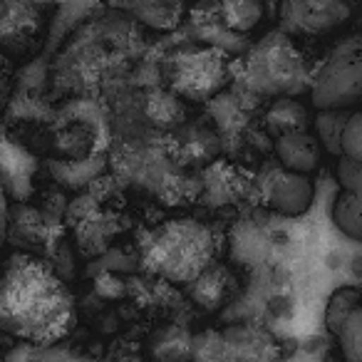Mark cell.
Returning <instances> with one entry per match:
<instances>
[{
    "instance_id": "obj_3",
    "label": "cell",
    "mask_w": 362,
    "mask_h": 362,
    "mask_svg": "<svg viewBox=\"0 0 362 362\" xmlns=\"http://www.w3.org/2000/svg\"><path fill=\"white\" fill-rule=\"evenodd\" d=\"M310 100L320 112L350 110L362 100V35H350L332 47L313 80Z\"/></svg>"
},
{
    "instance_id": "obj_8",
    "label": "cell",
    "mask_w": 362,
    "mask_h": 362,
    "mask_svg": "<svg viewBox=\"0 0 362 362\" xmlns=\"http://www.w3.org/2000/svg\"><path fill=\"white\" fill-rule=\"evenodd\" d=\"M335 174L340 194L332 204V221L347 238L362 241V164L340 156Z\"/></svg>"
},
{
    "instance_id": "obj_9",
    "label": "cell",
    "mask_w": 362,
    "mask_h": 362,
    "mask_svg": "<svg viewBox=\"0 0 362 362\" xmlns=\"http://www.w3.org/2000/svg\"><path fill=\"white\" fill-rule=\"evenodd\" d=\"M315 199V187L308 179V174H296V171H278L273 174L271 187H268V206L276 214L288 218L303 216L313 206Z\"/></svg>"
},
{
    "instance_id": "obj_1",
    "label": "cell",
    "mask_w": 362,
    "mask_h": 362,
    "mask_svg": "<svg viewBox=\"0 0 362 362\" xmlns=\"http://www.w3.org/2000/svg\"><path fill=\"white\" fill-rule=\"evenodd\" d=\"M72 298L55 268L30 256H13L0 278V327L50 345L70 327Z\"/></svg>"
},
{
    "instance_id": "obj_25",
    "label": "cell",
    "mask_w": 362,
    "mask_h": 362,
    "mask_svg": "<svg viewBox=\"0 0 362 362\" xmlns=\"http://www.w3.org/2000/svg\"><path fill=\"white\" fill-rule=\"evenodd\" d=\"M8 97H11V67L0 57V112L6 110Z\"/></svg>"
},
{
    "instance_id": "obj_15",
    "label": "cell",
    "mask_w": 362,
    "mask_h": 362,
    "mask_svg": "<svg viewBox=\"0 0 362 362\" xmlns=\"http://www.w3.org/2000/svg\"><path fill=\"white\" fill-rule=\"evenodd\" d=\"M192 288V298L206 310H216L221 303H226V291H228V276L223 268L209 266L202 276L194 283H189Z\"/></svg>"
},
{
    "instance_id": "obj_4",
    "label": "cell",
    "mask_w": 362,
    "mask_h": 362,
    "mask_svg": "<svg viewBox=\"0 0 362 362\" xmlns=\"http://www.w3.org/2000/svg\"><path fill=\"white\" fill-rule=\"evenodd\" d=\"M248 80L256 90L288 97L305 87V65L291 40L271 35L248 57Z\"/></svg>"
},
{
    "instance_id": "obj_12",
    "label": "cell",
    "mask_w": 362,
    "mask_h": 362,
    "mask_svg": "<svg viewBox=\"0 0 362 362\" xmlns=\"http://www.w3.org/2000/svg\"><path fill=\"white\" fill-rule=\"evenodd\" d=\"M149 352L154 362H187L194 355V340L187 330L166 325L151 335Z\"/></svg>"
},
{
    "instance_id": "obj_18",
    "label": "cell",
    "mask_w": 362,
    "mask_h": 362,
    "mask_svg": "<svg viewBox=\"0 0 362 362\" xmlns=\"http://www.w3.org/2000/svg\"><path fill=\"white\" fill-rule=\"evenodd\" d=\"M110 218L102 216V214H92L85 221L77 223V246L85 256H100L107 248V236L112 233Z\"/></svg>"
},
{
    "instance_id": "obj_23",
    "label": "cell",
    "mask_w": 362,
    "mask_h": 362,
    "mask_svg": "<svg viewBox=\"0 0 362 362\" xmlns=\"http://www.w3.org/2000/svg\"><path fill=\"white\" fill-rule=\"evenodd\" d=\"M97 211V199L92 197H82V199H77V202H72V204H67V214L65 216L70 218V223H80V221H85L87 216H92V214Z\"/></svg>"
},
{
    "instance_id": "obj_20",
    "label": "cell",
    "mask_w": 362,
    "mask_h": 362,
    "mask_svg": "<svg viewBox=\"0 0 362 362\" xmlns=\"http://www.w3.org/2000/svg\"><path fill=\"white\" fill-rule=\"evenodd\" d=\"M144 110L154 127L176 124V119H179V115H181L179 100L166 95V92H149V95H144Z\"/></svg>"
},
{
    "instance_id": "obj_19",
    "label": "cell",
    "mask_w": 362,
    "mask_h": 362,
    "mask_svg": "<svg viewBox=\"0 0 362 362\" xmlns=\"http://www.w3.org/2000/svg\"><path fill=\"white\" fill-rule=\"evenodd\" d=\"M266 119L271 129L283 134V132L303 129V122L308 119V112H305V107H300L296 100H291V97H281V100L273 102Z\"/></svg>"
},
{
    "instance_id": "obj_6",
    "label": "cell",
    "mask_w": 362,
    "mask_h": 362,
    "mask_svg": "<svg viewBox=\"0 0 362 362\" xmlns=\"http://www.w3.org/2000/svg\"><path fill=\"white\" fill-rule=\"evenodd\" d=\"M226 80V62L216 50L181 52L169 65V82L189 100H206L216 95Z\"/></svg>"
},
{
    "instance_id": "obj_21",
    "label": "cell",
    "mask_w": 362,
    "mask_h": 362,
    "mask_svg": "<svg viewBox=\"0 0 362 362\" xmlns=\"http://www.w3.org/2000/svg\"><path fill=\"white\" fill-rule=\"evenodd\" d=\"M337 345H340L342 360L345 362H362V305L347 317V322L337 332Z\"/></svg>"
},
{
    "instance_id": "obj_7",
    "label": "cell",
    "mask_w": 362,
    "mask_h": 362,
    "mask_svg": "<svg viewBox=\"0 0 362 362\" xmlns=\"http://www.w3.org/2000/svg\"><path fill=\"white\" fill-rule=\"evenodd\" d=\"M350 0H283L281 21L296 33H327L350 18Z\"/></svg>"
},
{
    "instance_id": "obj_14",
    "label": "cell",
    "mask_w": 362,
    "mask_h": 362,
    "mask_svg": "<svg viewBox=\"0 0 362 362\" xmlns=\"http://www.w3.org/2000/svg\"><path fill=\"white\" fill-rule=\"evenodd\" d=\"M35 166V161L13 141H8L6 136H0V179H6L13 189H18V184L23 187V192L28 194V179L30 171ZM21 194V189H18Z\"/></svg>"
},
{
    "instance_id": "obj_11",
    "label": "cell",
    "mask_w": 362,
    "mask_h": 362,
    "mask_svg": "<svg viewBox=\"0 0 362 362\" xmlns=\"http://www.w3.org/2000/svg\"><path fill=\"white\" fill-rule=\"evenodd\" d=\"M322 141L308 129L283 132L276 139V156L286 171L310 174L320 166Z\"/></svg>"
},
{
    "instance_id": "obj_10",
    "label": "cell",
    "mask_w": 362,
    "mask_h": 362,
    "mask_svg": "<svg viewBox=\"0 0 362 362\" xmlns=\"http://www.w3.org/2000/svg\"><path fill=\"white\" fill-rule=\"evenodd\" d=\"M8 236L13 238V243H18L23 248L47 246L52 251L57 236V223L50 221L40 209L18 204V206L11 209V216H8Z\"/></svg>"
},
{
    "instance_id": "obj_16",
    "label": "cell",
    "mask_w": 362,
    "mask_h": 362,
    "mask_svg": "<svg viewBox=\"0 0 362 362\" xmlns=\"http://www.w3.org/2000/svg\"><path fill=\"white\" fill-rule=\"evenodd\" d=\"M362 305V291L360 288H352V286H342L337 288L335 293L330 296L325 305V325L332 335L340 332V327L347 322V317Z\"/></svg>"
},
{
    "instance_id": "obj_2",
    "label": "cell",
    "mask_w": 362,
    "mask_h": 362,
    "mask_svg": "<svg viewBox=\"0 0 362 362\" xmlns=\"http://www.w3.org/2000/svg\"><path fill=\"white\" fill-rule=\"evenodd\" d=\"M216 256L214 231L194 218H174L141 241V263L166 283H194Z\"/></svg>"
},
{
    "instance_id": "obj_28",
    "label": "cell",
    "mask_w": 362,
    "mask_h": 362,
    "mask_svg": "<svg viewBox=\"0 0 362 362\" xmlns=\"http://www.w3.org/2000/svg\"><path fill=\"white\" fill-rule=\"evenodd\" d=\"M117 362H139V357H136V355H129V352H122V355L117 357Z\"/></svg>"
},
{
    "instance_id": "obj_22",
    "label": "cell",
    "mask_w": 362,
    "mask_h": 362,
    "mask_svg": "<svg viewBox=\"0 0 362 362\" xmlns=\"http://www.w3.org/2000/svg\"><path fill=\"white\" fill-rule=\"evenodd\" d=\"M340 149H342L340 156L362 164V110L352 112V115L347 117L345 127H342Z\"/></svg>"
},
{
    "instance_id": "obj_27",
    "label": "cell",
    "mask_w": 362,
    "mask_h": 362,
    "mask_svg": "<svg viewBox=\"0 0 362 362\" xmlns=\"http://www.w3.org/2000/svg\"><path fill=\"white\" fill-rule=\"evenodd\" d=\"M33 8H37V11H42V8H47V6H52V3H60V0H28Z\"/></svg>"
},
{
    "instance_id": "obj_5",
    "label": "cell",
    "mask_w": 362,
    "mask_h": 362,
    "mask_svg": "<svg viewBox=\"0 0 362 362\" xmlns=\"http://www.w3.org/2000/svg\"><path fill=\"white\" fill-rule=\"evenodd\" d=\"M112 50H107L92 28L87 25L75 42L60 55L52 67V85L60 92L92 95L105 82V70Z\"/></svg>"
},
{
    "instance_id": "obj_26",
    "label": "cell",
    "mask_w": 362,
    "mask_h": 362,
    "mask_svg": "<svg viewBox=\"0 0 362 362\" xmlns=\"http://www.w3.org/2000/svg\"><path fill=\"white\" fill-rule=\"evenodd\" d=\"M8 216H11V209H8V202H6V189L0 184V243L8 236Z\"/></svg>"
},
{
    "instance_id": "obj_13",
    "label": "cell",
    "mask_w": 362,
    "mask_h": 362,
    "mask_svg": "<svg viewBox=\"0 0 362 362\" xmlns=\"http://www.w3.org/2000/svg\"><path fill=\"white\" fill-rule=\"evenodd\" d=\"M57 149L65 156L67 161H82L90 159L95 154V141H97V132L92 129L90 122L75 119L70 124L60 127L57 129Z\"/></svg>"
},
{
    "instance_id": "obj_17",
    "label": "cell",
    "mask_w": 362,
    "mask_h": 362,
    "mask_svg": "<svg viewBox=\"0 0 362 362\" xmlns=\"http://www.w3.org/2000/svg\"><path fill=\"white\" fill-rule=\"evenodd\" d=\"M223 25L236 33H248L261 23L263 6L261 0H221Z\"/></svg>"
},
{
    "instance_id": "obj_24",
    "label": "cell",
    "mask_w": 362,
    "mask_h": 362,
    "mask_svg": "<svg viewBox=\"0 0 362 362\" xmlns=\"http://www.w3.org/2000/svg\"><path fill=\"white\" fill-rule=\"evenodd\" d=\"M95 291L100 298H119L127 293V283L119 281L117 276H112V273H102L95 283Z\"/></svg>"
}]
</instances>
